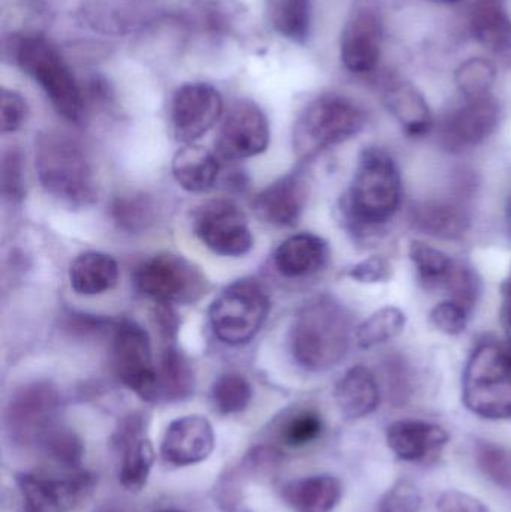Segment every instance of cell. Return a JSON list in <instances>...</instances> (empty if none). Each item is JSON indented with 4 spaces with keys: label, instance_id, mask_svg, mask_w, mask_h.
<instances>
[{
    "label": "cell",
    "instance_id": "38",
    "mask_svg": "<svg viewBox=\"0 0 511 512\" xmlns=\"http://www.w3.org/2000/svg\"><path fill=\"white\" fill-rule=\"evenodd\" d=\"M476 462L480 471L495 486L511 490V453L500 445L480 442L476 447Z\"/></svg>",
    "mask_w": 511,
    "mask_h": 512
},
{
    "label": "cell",
    "instance_id": "12",
    "mask_svg": "<svg viewBox=\"0 0 511 512\" xmlns=\"http://www.w3.org/2000/svg\"><path fill=\"white\" fill-rule=\"evenodd\" d=\"M23 512H68L89 498L95 478L83 469L59 475H17Z\"/></svg>",
    "mask_w": 511,
    "mask_h": 512
},
{
    "label": "cell",
    "instance_id": "26",
    "mask_svg": "<svg viewBox=\"0 0 511 512\" xmlns=\"http://www.w3.org/2000/svg\"><path fill=\"white\" fill-rule=\"evenodd\" d=\"M339 409L350 420L368 417L380 405V387L371 369L354 366L345 372L335 387Z\"/></svg>",
    "mask_w": 511,
    "mask_h": 512
},
{
    "label": "cell",
    "instance_id": "5",
    "mask_svg": "<svg viewBox=\"0 0 511 512\" xmlns=\"http://www.w3.org/2000/svg\"><path fill=\"white\" fill-rule=\"evenodd\" d=\"M462 399L486 420L511 418V346L495 340L477 345L465 366Z\"/></svg>",
    "mask_w": 511,
    "mask_h": 512
},
{
    "label": "cell",
    "instance_id": "8",
    "mask_svg": "<svg viewBox=\"0 0 511 512\" xmlns=\"http://www.w3.org/2000/svg\"><path fill=\"white\" fill-rule=\"evenodd\" d=\"M134 286L155 304L188 306L209 291V280L198 265L183 255L162 252L144 259L135 268Z\"/></svg>",
    "mask_w": 511,
    "mask_h": 512
},
{
    "label": "cell",
    "instance_id": "46",
    "mask_svg": "<svg viewBox=\"0 0 511 512\" xmlns=\"http://www.w3.org/2000/svg\"><path fill=\"white\" fill-rule=\"evenodd\" d=\"M156 327L161 333L165 343H174L177 333H179V319L177 313L174 312L173 306L167 304H156L155 312H153Z\"/></svg>",
    "mask_w": 511,
    "mask_h": 512
},
{
    "label": "cell",
    "instance_id": "4",
    "mask_svg": "<svg viewBox=\"0 0 511 512\" xmlns=\"http://www.w3.org/2000/svg\"><path fill=\"white\" fill-rule=\"evenodd\" d=\"M366 113L347 96L326 93L306 105L293 129V147L302 161H312L332 147L356 137Z\"/></svg>",
    "mask_w": 511,
    "mask_h": 512
},
{
    "label": "cell",
    "instance_id": "11",
    "mask_svg": "<svg viewBox=\"0 0 511 512\" xmlns=\"http://www.w3.org/2000/svg\"><path fill=\"white\" fill-rule=\"evenodd\" d=\"M192 230L209 251L224 258H240L254 248L245 212L227 198L200 204L192 213Z\"/></svg>",
    "mask_w": 511,
    "mask_h": 512
},
{
    "label": "cell",
    "instance_id": "30",
    "mask_svg": "<svg viewBox=\"0 0 511 512\" xmlns=\"http://www.w3.org/2000/svg\"><path fill=\"white\" fill-rule=\"evenodd\" d=\"M110 218L117 230L137 236L155 225L158 206L149 194L129 192L114 198L110 206Z\"/></svg>",
    "mask_w": 511,
    "mask_h": 512
},
{
    "label": "cell",
    "instance_id": "39",
    "mask_svg": "<svg viewBox=\"0 0 511 512\" xmlns=\"http://www.w3.org/2000/svg\"><path fill=\"white\" fill-rule=\"evenodd\" d=\"M444 288L450 292L452 300L458 301L471 313L479 300L482 283H480V277L477 276L474 268L456 262Z\"/></svg>",
    "mask_w": 511,
    "mask_h": 512
},
{
    "label": "cell",
    "instance_id": "49",
    "mask_svg": "<svg viewBox=\"0 0 511 512\" xmlns=\"http://www.w3.org/2000/svg\"><path fill=\"white\" fill-rule=\"evenodd\" d=\"M506 222H507V231H509V236L511 239V195L509 198V203H507Z\"/></svg>",
    "mask_w": 511,
    "mask_h": 512
},
{
    "label": "cell",
    "instance_id": "32",
    "mask_svg": "<svg viewBox=\"0 0 511 512\" xmlns=\"http://www.w3.org/2000/svg\"><path fill=\"white\" fill-rule=\"evenodd\" d=\"M408 255L416 268L420 282L428 289L441 288L446 286L455 261L449 255L441 252L440 249L432 248L420 240H411L408 246Z\"/></svg>",
    "mask_w": 511,
    "mask_h": 512
},
{
    "label": "cell",
    "instance_id": "3",
    "mask_svg": "<svg viewBox=\"0 0 511 512\" xmlns=\"http://www.w3.org/2000/svg\"><path fill=\"white\" fill-rule=\"evenodd\" d=\"M35 168L42 189L63 206L87 209L98 201L95 170L77 138L57 131L39 135Z\"/></svg>",
    "mask_w": 511,
    "mask_h": 512
},
{
    "label": "cell",
    "instance_id": "7",
    "mask_svg": "<svg viewBox=\"0 0 511 512\" xmlns=\"http://www.w3.org/2000/svg\"><path fill=\"white\" fill-rule=\"evenodd\" d=\"M272 301L257 279H239L222 289L209 307V324L225 345L251 342L266 322Z\"/></svg>",
    "mask_w": 511,
    "mask_h": 512
},
{
    "label": "cell",
    "instance_id": "2",
    "mask_svg": "<svg viewBox=\"0 0 511 512\" xmlns=\"http://www.w3.org/2000/svg\"><path fill=\"white\" fill-rule=\"evenodd\" d=\"M401 200V171L392 155L380 147L363 150L341 201L347 227L357 234L383 227L398 213Z\"/></svg>",
    "mask_w": 511,
    "mask_h": 512
},
{
    "label": "cell",
    "instance_id": "24",
    "mask_svg": "<svg viewBox=\"0 0 511 512\" xmlns=\"http://www.w3.org/2000/svg\"><path fill=\"white\" fill-rule=\"evenodd\" d=\"M219 159L216 153L198 144H185L171 162L174 180L191 194L209 192L218 182Z\"/></svg>",
    "mask_w": 511,
    "mask_h": 512
},
{
    "label": "cell",
    "instance_id": "33",
    "mask_svg": "<svg viewBox=\"0 0 511 512\" xmlns=\"http://www.w3.org/2000/svg\"><path fill=\"white\" fill-rule=\"evenodd\" d=\"M254 390L251 382L240 373H224L213 382L210 400L218 414L237 415L251 405Z\"/></svg>",
    "mask_w": 511,
    "mask_h": 512
},
{
    "label": "cell",
    "instance_id": "51",
    "mask_svg": "<svg viewBox=\"0 0 511 512\" xmlns=\"http://www.w3.org/2000/svg\"><path fill=\"white\" fill-rule=\"evenodd\" d=\"M158 512H185V511H182V510H161V511H158Z\"/></svg>",
    "mask_w": 511,
    "mask_h": 512
},
{
    "label": "cell",
    "instance_id": "15",
    "mask_svg": "<svg viewBox=\"0 0 511 512\" xmlns=\"http://www.w3.org/2000/svg\"><path fill=\"white\" fill-rule=\"evenodd\" d=\"M270 126L264 111L251 101H239L225 116L216 138V155L225 161H243L266 152Z\"/></svg>",
    "mask_w": 511,
    "mask_h": 512
},
{
    "label": "cell",
    "instance_id": "19",
    "mask_svg": "<svg viewBox=\"0 0 511 512\" xmlns=\"http://www.w3.org/2000/svg\"><path fill=\"white\" fill-rule=\"evenodd\" d=\"M464 182L458 197L450 200H429L416 204L411 209L410 222L414 230L443 240H461L471 227V213L468 209L470 195Z\"/></svg>",
    "mask_w": 511,
    "mask_h": 512
},
{
    "label": "cell",
    "instance_id": "23",
    "mask_svg": "<svg viewBox=\"0 0 511 512\" xmlns=\"http://www.w3.org/2000/svg\"><path fill=\"white\" fill-rule=\"evenodd\" d=\"M383 102L410 137H425L434 128V116L428 101L419 89L408 81L387 84Z\"/></svg>",
    "mask_w": 511,
    "mask_h": 512
},
{
    "label": "cell",
    "instance_id": "35",
    "mask_svg": "<svg viewBox=\"0 0 511 512\" xmlns=\"http://www.w3.org/2000/svg\"><path fill=\"white\" fill-rule=\"evenodd\" d=\"M38 448L50 462L60 468V472L81 469L84 444L80 436L68 427L57 426Z\"/></svg>",
    "mask_w": 511,
    "mask_h": 512
},
{
    "label": "cell",
    "instance_id": "37",
    "mask_svg": "<svg viewBox=\"0 0 511 512\" xmlns=\"http://www.w3.org/2000/svg\"><path fill=\"white\" fill-rule=\"evenodd\" d=\"M495 78H497V69H495L494 63L483 59V57L465 60L455 75L456 86L464 98H479V96L489 95Z\"/></svg>",
    "mask_w": 511,
    "mask_h": 512
},
{
    "label": "cell",
    "instance_id": "25",
    "mask_svg": "<svg viewBox=\"0 0 511 512\" xmlns=\"http://www.w3.org/2000/svg\"><path fill=\"white\" fill-rule=\"evenodd\" d=\"M341 498V483L332 475L299 478L282 489V499L293 512H333Z\"/></svg>",
    "mask_w": 511,
    "mask_h": 512
},
{
    "label": "cell",
    "instance_id": "31",
    "mask_svg": "<svg viewBox=\"0 0 511 512\" xmlns=\"http://www.w3.org/2000/svg\"><path fill=\"white\" fill-rule=\"evenodd\" d=\"M269 18L279 35L303 44L311 33V0H269Z\"/></svg>",
    "mask_w": 511,
    "mask_h": 512
},
{
    "label": "cell",
    "instance_id": "21",
    "mask_svg": "<svg viewBox=\"0 0 511 512\" xmlns=\"http://www.w3.org/2000/svg\"><path fill=\"white\" fill-rule=\"evenodd\" d=\"M330 258L326 240L311 233L288 237L273 254V265L287 279H306L320 273Z\"/></svg>",
    "mask_w": 511,
    "mask_h": 512
},
{
    "label": "cell",
    "instance_id": "28",
    "mask_svg": "<svg viewBox=\"0 0 511 512\" xmlns=\"http://www.w3.org/2000/svg\"><path fill=\"white\" fill-rule=\"evenodd\" d=\"M119 265L113 256L102 252H84L69 267V283L75 294L84 297L105 294L119 282Z\"/></svg>",
    "mask_w": 511,
    "mask_h": 512
},
{
    "label": "cell",
    "instance_id": "42",
    "mask_svg": "<svg viewBox=\"0 0 511 512\" xmlns=\"http://www.w3.org/2000/svg\"><path fill=\"white\" fill-rule=\"evenodd\" d=\"M468 318H470V312L452 298L441 301L431 312L432 324L443 333L449 334V336H456V334L465 331Z\"/></svg>",
    "mask_w": 511,
    "mask_h": 512
},
{
    "label": "cell",
    "instance_id": "43",
    "mask_svg": "<svg viewBox=\"0 0 511 512\" xmlns=\"http://www.w3.org/2000/svg\"><path fill=\"white\" fill-rule=\"evenodd\" d=\"M27 119V104L20 93L2 89V132L12 134L23 126Z\"/></svg>",
    "mask_w": 511,
    "mask_h": 512
},
{
    "label": "cell",
    "instance_id": "16",
    "mask_svg": "<svg viewBox=\"0 0 511 512\" xmlns=\"http://www.w3.org/2000/svg\"><path fill=\"white\" fill-rule=\"evenodd\" d=\"M147 429L149 417L144 412L135 411L119 421L111 436V444L120 454L119 481L129 492L144 489L155 463V450Z\"/></svg>",
    "mask_w": 511,
    "mask_h": 512
},
{
    "label": "cell",
    "instance_id": "1",
    "mask_svg": "<svg viewBox=\"0 0 511 512\" xmlns=\"http://www.w3.org/2000/svg\"><path fill=\"white\" fill-rule=\"evenodd\" d=\"M353 321L344 304L332 295H318L297 312L288 345L293 360L312 373L338 366L351 345Z\"/></svg>",
    "mask_w": 511,
    "mask_h": 512
},
{
    "label": "cell",
    "instance_id": "13",
    "mask_svg": "<svg viewBox=\"0 0 511 512\" xmlns=\"http://www.w3.org/2000/svg\"><path fill=\"white\" fill-rule=\"evenodd\" d=\"M500 102L489 93L479 98H464L452 108L438 126V141L450 153L476 149L485 143L500 125Z\"/></svg>",
    "mask_w": 511,
    "mask_h": 512
},
{
    "label": "cell",
    "instance_id": "45",
    "mask_svg": "<svg viewBox=\"0 0 511 512\" xmlns=\"http://www.w3.org/2000/svg\"><path fill=\"white\" fill-rule=\"evenodd\" d=\"M437 512H488L480 499L459 490H447L438 498Z\"/></svg>",
    "mask_w": 511,
    "mask_h": 512
},
{
    "label": "cell",
    "instance_id": "20",
    "mask_svg": "<svg viewBox=\"0 0 511 512\" xmlns=\"http://www.w3.org/2000/svg\"><path fill=\"white\" fill-rule=\"evenodd\" d=\"M383 29L380 20L369 9L356 12L342 32L341 59L353 74H371L381 57Z\"/></svg>",
    "mask_w": 511,
    "mask_h": 512
},
{
    "label": "cell",
    "instance_id": "47",
    "mask_svg": "<svg viewBox=\"0 0 511 512\" xmlns=\"http://www.w3.org/2000/svg\"><path fill=\"white\" fill-rule=\"evenodd\" d=\"M501 322L511 339V268L509 276L501 286Z\"/></svg>",
    "mask_w": 511,
    "mask_h": 512
},
{
    "label": "cell",
    "instance_id": "14",
    "mask_svg": "<svg viewBox=\"0 0 511 512\" xmlns=\"http://www.w3.org/2000/svg\"><path fill=\"white\" fill-rule=\"evenodd\" d=\"M224 114V99L212 84L188 83L174 92L170 104V125L174 138L194 144L215 128Z\"/></svg>",
    "mask_w": 511,
    "mask_h": 512
},
{
    "label": "cell",
    "instance_id": "50",
    "mask_svg": "<svg viewBox=\"0 0 511 512\" xmlns=\"http://www.w3.org/2000/svg\"><path fill=\"white\" fill-rule=\"evenodd\" d=\"M434 2H440V3H458V2H462V0H434Z\"/></svg>",
    "mask_w": 511,
    "mask_h": 512
},
{
    "label": "cell",
    "instance_id": "36",
    "mask_svg": "<svg viewBox=\"0 0 511 512\" xmlns=\"http://www.w3.org/2000/svg\"><path fill=\"white\" fill-rule=\"evenodd\" d=\"M324 421L315 409L300 408L288 412L278 426V439L290 448H302L323 435Z\"/></svg>",
    "mask_w": 511,
    "mask_h": 512
},
{
    "label": "cell",
    "instance_id": "9",
    "mask_svg": "<svg viewBox=\"0 0 511 512\" xmlns=\"http://www.w3.org/2000/svg\"><path fill=\"white\" fill-rule=\"evenodd\" d=\"M60 393L47 379L27 382L14 391L6 405L3 424L9 441L18 447H36L60 426Z\"/></svg>",
    "mask_w": 511,
    "mask_h": 512
},
{
    "label": "cell",
    "instance_id": "41",
    "mask_svg": "<svg viewBox=\"0 0 511 512\" xmlns=\"http://www.w3.org/2000/svg\"><path fill=\"white\" fill-rule=\"evenodd\" d=\"M422 496L411 481L401 480L381 499L378 512H420Z\"/></svg>",
    "mask_w": 511,
    "mask_h": 512
},
{
    "label": "cell",
    "instance_id": "27",
    "mask_svg": "<svg viewBox=\"0 0 511 512\" xmlns=\"http://www.w3.org/2000/svg\"><path fill=\"white\" fill-rule=\"evenodd\" d=\"M470 24L474 38L489 51L511 50V18L506 0H473Z\"/></svg>",
    "mask_w": 511,
    "mask_h": 512
},
{
    "label": "cell",
    "instance_id": "18",
    "mask_svg": "<svg viewBox=\"0 0 511 512\" xmlns=\"http://www.w3.org/2000/svg\"><path fill=\"white\" fill-rule=\"evenodd\" d=\"M308 201V180L302 171L285 174L257 195L254 210L266 224L291 228L299 224Z\"/></svg>",
    "mask_w": 511,
    "mask_h": 512
},
{
    "label": "cell",
    "instance_id": "10",
    "mask_svg": "<svg viewBox=\"0 0 511 512\" xmlns=\"http://www.w3.org/2000/svg\"><path fill=\"white\" fill-rule=\"evenodd\" d=\"M111 367L132 393L159 405L158 363L153 360L149 334L137 322H117L111 333Z\"/></svg>",
    "mask_w": 511,
    "mask_h": 512
},
{
    "label": "cell",
    "instance_id": "29",
    "mask_svg": "<svg viewBox=\"0 0 511 512\" xmlns=\"http://www.w3.org/2000/svg\"><path fill=\"white\" fill-rule=\"evenodd\" d=\"M159 405L188 400L195 391V372L191 361L168 343L158 361Z\"/></svg>",
    "mask_w": 511,
    "mask_h": 512
},
{
    "label": "cell",
    "instance_id": "40",
    "mask_svg": "<svg viewBox=\"0 0 511 512\" xmlns=\"http://www.w3.org/2000/svg\"><path fill=\"white\" fill-rule=\"evenodd\" d=\"M2 194L11 204H20L26 198L24 159L17 147L5 150L2 156Z\"/></svg>",
    "mask_w": 511,
    "mask_h": 512
},
{
    "label": "cell",
    "instance_id": "34",
    "mask_svg": "<svg viewBox=\"0 0 511 512\" xmlns=\"http://www.w3.org/2000/svg\"><path fill=\"white\" fill-rule=\"evenodd\" d=\"M405 313L398 307L387 306L378 312L372 313L365 322L357 327L356 342L362 349H371L374 346L383 345L404 330Z\"/></svg>",
    "mask_w": 511,
    "mask_h": 512
},
{
    "label": "cell",
    "instance_id": "48",
    "mask_svg": "<svg viewBox=\"0 0 511 512\" xmlns=\"http://www.w3.org/2000/svg\"><path fill=\"white\" fill-rule=\"evenodd\" d=\"M95 512H137L134 507L122 501L105 502Z\"/></svg>",
    "mask_w": 511,
    "mask_h": 512
},
{
    "label": "cell",
    "instance_id": "6",
    "mask_svg": "<svg viewBox=\"0 0 511 512\" xmlns=\"http://www.w3.org/2000/svg\"><path fill=\"white\" fill-rule=\"evenodd\" d=\"M14 60L21 71L36 81L57 113L71 123L84 116L80 86L62 54L41 35H24L14 44Z\"/></svg>",
    "mask_w": 511,
    "mask_h": 512
},
{
    "label": "cell",
    "instance_id": "17",
    "mask_svg": "<svg viewBox=\"0 0 511 512\" xmlns=\"http://www.w3.org/2000/svg\"><path fill=\"white\" fill-rule=\"evenodd\" d=\"M213 450L215 432L203 415H186L171 421L161 442L162 459L177 468L198 465L209 459Z\"/></svg>",
    "mask_w": 511,
    "mask_h": 512
},
{
    "label": "cell",
    "instance_id": "22",
    "mask_svg": "<svg viewBox=\"0 0 511 512\" xmlns=\"http://www.w3.org/2000/svg\"><path fill=\"white\" fill-rule=\"evenodd\" d=\"M387 445L405 462H420L440 453L449 442L443 427L422 420H401L387 429Z\"/></svg>",
    "mask_w": 511,
    "mask_h": 512
},
{
    "label": "cell",
    "instance_id": "44",
    "mask_svg": "<svg viewBox=\"0 0 511 512\" xmlns=\"http://www.w3.org/2000/svg\"><path fill=\"white\" fill-rule=\"evenodd\" d=\"M347 276L362 283L386 282L392 276V265L383 256H371L348 268Z\"/></svg>",
    "mask_w": 511,
    "mask_h": 512
}]
</instances>
